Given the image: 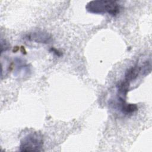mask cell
I'll return each mask as SVG.
<instances>
[{"label": "cell", "instance_id": "cell-7", "mask_svg": "<svg viewBox=\"0 0 152 152\" xmlns=\"http://www.w3.org/2000/svg\"><path fill=\"white\" fill-rule=\"evenodd\" d=\"M50 50L51 52H52L53 53H55L56 55H57L58 56H61L62 55L61 52H59L58 50H57V49H55L53 48H52Z\"/></svg>", "mask_w": 152, "mask_h": 152}, {"label": "cell", "instance_id": "cell-4", "mask_svg": "<svg viewBox=\"0 0 152 152\" xmlns=\"http://www.w3.org/2000/svg\"><path fill=\"white\" fill-rule=\"evenodd\" d=\"M140 73L142 74L141 66L135 65L134 66H131V68H129L126 70L125 74L124 80L130 83L132 81L135 80Z\"/></svg>", "mask_w": 152, "mask_h": 152}, {"label": "cell", "instance_id": "cell-3", "mask_svg": "<svg viewBox=\"0 0 152 152\" xmlns=\"http://www.w3.org/2000/svg\"><path fill=\"white\" fill-rule=\"evenodd\" d=\"M26 39L30 41L40 43H49L52 38L50 34L44 31H36L30 33L26 35Z\"/></svg>", "mask_w": 152, "mask_h": 152}, {"label": "cell", "instance_id": "cell-5", "mask_svg": "<svg viewBox=\"0 0 152 152\" xmlns=\"http://www.w3.org/2000/svg\"><path fill=\"white\" fill-rule=\"evenodd\" d=\"M119 100L121 104V110L122 113L128 115L131 114L138 110V106L136 104L128 103L126 102L125 99L119 97Z\"/></svg>", "mask_w": 152, "mask_h": 152}, {"label": "cell", "instance_id": "cell-6", "mask_svg": "<svg viewBox=\"0 0 152 152\" xmlns=\"http://www.w3.org/2000/svg\"><path fill=\"white\" fill-rule=\"evenodd\" d=\"M1 53L3 52L4 50H7L8 48H9V45L8 44V43L6 42L5 40H4V42H3V40H1Z\"/></svg>", "mask_w": 152, "mask_h": 152}, {"label": "cell", "instance_id": "cell-1", "mask_svg": "<svg viewBox=\"0 0 152 152\" xmlns=\"http://www.w3.org/2000/svg\"><path fill=\"white\" fill-rule=\"evenodd\" d=\"M86 8L90 13L96 14H108L115 17L121 10V6L117 1L97 0L91 1L87 3Z\"/></svg>", "mask_w": 152, "mask_h": 152}, {"label": "cell", "instance_id": "cell-9", "mask_svg": "<svg viewBox=\"0 0 152 152\" xmlns=\"http://www.w3.org/2000/svg\"><path fill=\"white\" fill-rule=\"evenodd\" d=\"M20 49V48L19 46H15V47L14 48V49H13L12 52H13L14 53H16L18 50H19Z\"/></svg>", "mask_w": 152, "mask_h": 152}, {"label": "cell", "instance_id": "cell-2", "mask_svg": "<svg viewBox=\"0 0 152 152\" xmlns=\"http://www.w3.org/2000/svg\"><path fill=\"white\" fill-rule=\"evenodd\" d=\"M43 145V137L40 133H30L21 141L20 146L21 151H39Z\"/></svg>", "mask_w": 152, "mask_h": 152}, {"label": "cell", "instance_id": "cell-8", "mask_svg": "<svg viewBox=\"0 0 152 152\" xmlns=\"http://www.w3.org/2000/svg\"><path fill=\"white\" fill-rule=\"evenodd\" d=\"M20 50H21V52H22V53H23V54L26 55V54L27 53V51H26V49H25V48H24V46H21L20 47Z\"/></svg>", "mask_w": 152, "mask_h": 152}]
</instances>
